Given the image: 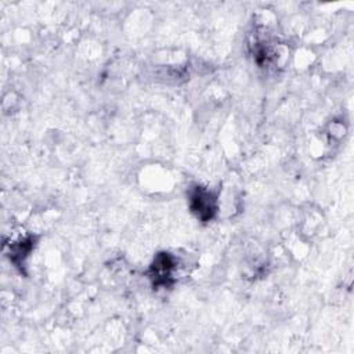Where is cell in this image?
<instances>
[{"label":"cell","mask_w":354,"mask_h":354,"mask_svg":"<svg viewBox=\"0 0 354 354\" xmlns=\"http://www.w3.org/2000/svg\"><path fill=\"white\" fill-rule=\"evenodd\" d=\"M189 205L191 210L196 214V217L203 221L212 218L217 210L216 196L212 194V191L202 187H196L191 192Z\"/></svg>","instance_id":"cell-1"},{"label":"cell","mask_w":354,"mask_h":354,"mask_svg":"<svg viewBox=\"0 0 354 354\" xmlns=\"http://www.w3.org/2000/svg\"><path fill=\"white\" fill-rule=\"evenodd\" d=\"M178 260L169 253H160L151 266V277L156 285H167L173 281L177 271Z\"/></svg>","instance_id":"cell-2"},{"label":"cell","mask_w":354,"mask_h":354,"mask_svg":"<svg viewBox=\"0 0 354 354\" xmlns=\"http://www.w3.org/2000/svg\"><path fill=\"white\" fill-rule=\"evenodd\" d=\"M32 236L26 234H18L14 235L8 243L10 248V259L12 263L18 264L21 263L32 250Z\"/></svg>","instance_id":"cell-3"}]
</instances>
